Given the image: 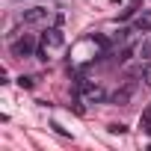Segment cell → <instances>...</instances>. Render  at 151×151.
Listing matches in <instances>:
<instances>
[{
  "label": "cell",
  "mask_w": 151,
  "mask_h": 151,
  "mask_svg": "<svg viewBox=\"0 0 151 151\" xmlns=\"http://www.w3.org/2000/svg\"><path fill=\"white\" fill-rule=\"evenodd\" d=\"M36 39L30 36V33H24L21 39H15L12 42V56H18V59H24V56H36Z\"/></svg>",
  "instance_id": "1"
},
{
  "label": "cell",
  "mask_w": 151,
  "mask_h": 151,
  "mask_svg": "<svg viewBox=\"0 0 151 151\" xmlns=\"http://www.w3.org/2000/svg\"><path fill=\"white\" fill-rule=\"evenodd\" d=\"M42 45H45L47 50H59V47L65 45V33H62L59 27H50V30L42 33Z\"/></svg>",
  "instance_id": "2"
},
{
  "label": "cell",
  "mask_w": 151,
  "mask_h": 151,
  "mask_svg": "<svg viewBox=\"0 0 151 151\" xmlns=\"http://www.w3.org/2000/svg\"><path fill=\"white\" fill-rule=\"evenodd\" d=\"M47 15H50V9H47V6H33V9H27V12L21 15V21H24L27 27H36V24H45V21H47Z\"/></svg>",
  "instance_id": "3"
},
{
  "label": "cell",
  "mask_w": 151,
  "mask_h": 151,
  "mask_svg": "<svg viewBox=\"0 0 151 151\" xmlns=\"http://www.w3.org/2000/svg\"><path fill=\"white\" fill-rule=\"evenodd\" d=\"M77 86H80V92H83V98H86L89 104H98V101L107 98V92H104L98 83H86V80H83V83H77Z\"/></svg>",
  "instance_id": "4"
},
{
  "label": "cell",
  "mask_w": 151,
  "mask_h": 151,
  "mask_svg": "<svg viewBox=\"0 0 151 151\" xmlns=\"http://www.w3.org/2000/svg\"><path fill=\"white\" fill-rule=\"evenodd\" d=\"M136 30L139 33H148L151 30V9H145L142 15H136Z\"/></svg>",
  "instance_id": "5"
},
{
  "label": "cell",
  "mask_w": 151,
  "mask_h": 151,
  "mask_svg": "<svg viewBox=\"0 0 151 151\" xmlns=\"http://www.w3.org/2000/svg\"><path fill=\"white\" fill-rule=\"evenodd\" d=\"M130 95H133V83H130V86H124L122 92H116V95H113V101H116V104H124Z\"/></svg>",
  "instance_id": "6"
},
{
  "label": "cell",
  "mask_w": 151,
  "mask_h": 151,
  "mask_svg": "<svg viewBox=\"0 0 151 151\" xmlns=\"http://www.w3.org/2000/svg\"><path fill=\"white\" fill-rule=\"evenodd\" d=\"M139 59H142V62H151V39H145V42L139 45Z\"/></svg>",
  "instance_id": "7"
},
{
  "label": "cell",
  "mask_w": 151,
  "mask_h": 151,
  "mask_svg": "<svg viewBox=\"0 0 151 151\" xmlns=\"http://www.w3.org/2000/svg\"><path fill=\"white\" fill-rule=\"evenodd\" d=\"M139 77L145 80V86H151V62H142L139 65Z\"/></svg>",
  "instance_id": "8"
},
{
  "label": "cell",
  "mask_w": 151,
  "mask_h": 151,
  "mask_svg": "<svg viewBox=\"0 0 151 151\" xmlns=\"http://www.w3.org/2000/svg\"><path fill=\"white\" fill-rule=\"evenodd\" d=\"M18 86L21 89H33V77H18Z\"/></svg>",
  "instance_id": "9"
},
{
  "label": "cell",
  "mask_w": 151,
  "mask_h": 151,
  "mask_svg": "<svg viewBox=\"0 0 151 151\" xmlns=\"http://www.w3.org/2000/svg\"><path fill=\"white\" fill-rule=\"evenodd\" d=\"M110 133H124V124H110Z\"/></svg>",
  "instance_id": "10"
},
{
  "label": "cell",
  "mask_w": 151,
  "mask_h": 151,
  "mask_svg": "<svg viewBox=\"0 0 151 151\" xmlns=\"http://www.w3.org/2000/svg\"><path fill=\"white\" fill-rule=\"evenodd\" d=\"M148 130H151V127H148Z\"/></svg>",
  "instance_id": "11"
}]
</instances>
